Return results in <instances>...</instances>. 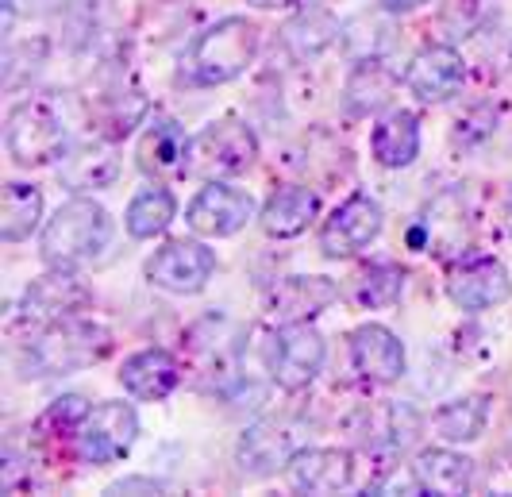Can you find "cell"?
<instances>
[{
	"label": "cell",
	"mask_w": 512,
	"mask_h": 497,
	"mask_svg": "<svg viewBox=\"0 0 512 497\" xmlns=\"http://www.w3.org/2000/svg\"><path fill=\"white\" fill-rule=\"evenodd\" d=\"M258 54V27L247 16H224L205 27L178 62V78L189 89H212L247 74Z\"/></svg>",
	"instance_id": "obj_1"
},
{
	"label": "cell",
	"mask_w": 512,
	"mask_h": 497,
	"mask_svg": "<svg viewBox=\"0 0 512 497\" xmlns=\"http://www.w3.org/2000/svg\"><path fill=\"white\" fill-rule=\"evenodd\" d=\"M112 347V332L97 320H54L47 324L24 355V378H58L101 363L104 351Z\"/></svg>",
	"instance_id": "obj_2"
},
{
	"label": "cell",
	"mask_w": 512,
	"mask_h": 497,
	"mask_svg": "<svg viewBox=\"0 0 512 497\" xmlns=\"http://www.w3.org/2000/svg\"><path fill=\"white\" fill-rule=\"evenodd\" d=\"M108 243H112V216L97 201L74 197L43 228V262L58 270H77L85 262L101 259Z\"/></svg>",
	"instance_id": "obj_3"
},
{
	"label": "cell",
	"mask_w": 512,
	"mask_h": 497,
	"mask_svg": "<svg viewBox=\"0 0 512 497\" xmlns=\"http://www.w3.org/2000/svg\"><path fill=\"white\" fill-rule=\"evenodd\" d=\"M4 147L16 166H51L66 155V120L51 93H31L8 112Z\"/></svg>",
	"instance_id": "obj_4"
},
{
	"label": "cell",
	"mask_w": 512,
	"mask_h": 497,
	"mask_svg": "<svg viewBox=\"0 0 512 497\" xmlns=\"http://www.w3.org/2000/svg\"><path fill=\"white\" fill-rule=\"evenodd\" d=\"M324 336L308 324H282L262 343V363L282 390H305L324 367Z\"/></svg>",
	"instance_id": "obj_5"
},
{
	"label": "cell",
	"mask_w": 512,
	"mask_h": 497,
	"mask_svg": "<svg viewBox=\"0 0 512 497\" xmlns=\"http://www.w3.org/2000/svg\"><path fill=\"white\" fill-rule=\"evenodd\" d=\"M258 158V135L247 120L224 116L216 124H208L193 139V158H189V174L216 178V174H243L247 166H255Z\"/></svg>",
	"instance_id": "obj_6"
},
{
	"label": "cell",
	"mask_w": 512,
	"mask_h": 497,
	"mask_svg": "<svg viewBox=\"0 0 512 497\" xmlns=\"http://www.w3.org/2000/svg\"><path fill=\"white\" fill-rule=\"evenodd\" d=\"M77 455L89 467H108L124 459L131 444L139 440V417L128 401H101L89 409V417L77 428Z\"/></svg>",
	"instance_id": "obj_7"
},
{
	"label": "cell",
	"mask_w": 512,
	"mask_h": 497,
	"mask_svg": "<svg viewBox=\"0 0 512 497\" xmlns=\"http://www.w3.org/2000/svg\"><path fill=\"white\" fill-rule=\"evenodd\" d=\"M305 447V424L293 417H270L251 424L239 447H235V463L239 471L251 474V478H266V474H278L293 463V455Z\"/></svg>",
	"instance_id": "obj_8"
},
{
	"label": "cell",
	"mask_w": 512,
	"mask_h": 497,
	"mask_svg": "<svg viewBox=\"0 0 512 497\" xmlns=\"http://www.w3.org/2000/svg\"><path fill=\"white\" fill-rule=\"evenodd\" d=\"M216 274V255L201 239H170L147 259V278L166 293H201Z\"/></svg>",
	"instance_id": "obj_9"
},
{
	"label": "cell",
	"mask_w": 512,
	"mask_h": 497,
	"mask_svg": "<svg viewBox=\"0 0 512 497\" xmlns=\"http://www.w3.org/2000/svg\"><path fill=\"white\" fill-rule=\"evenodd\" d=\"M382 232V205L366 193H351L320 228V251L328 259H351Z\"/></svg>",
	"instance_id": "obj_10"
},
{
	"label": "cell",
	"mask_w": 512,
	"mask_h": 497,
	"mask_svg": "<svg viewBox=\"0 0 512 497\" xmlns=\"http://www.w3.org/2000/svg\"><path fill=\"white\" fill-rule=\"evenodd\" d=\"M251 220H255V201H251V193H243V189L224 185V182L205 185V189L189 201V209H185V224H189L197 236H208V239L235 236V232H243Z\"/></svg>",
	"instance_id": "obj_11"
},
{
	"label": "cell",
	"mask_w": 512,
	"mask_h": 497,
	"mask_svg": "<svg viewBox=\"0 0 512 497\" xmlns=\"http://www.w3.org/2000/svg\"><path fill=\"white\" fill-rule=\"evenodd\" d=\"M189 355H193V370L212 382V390L228 397L243 378H239V343H235V328L228 320L208 316L189 332Z\"/></svg>",
	"instance_id": "obj_12"
},
{
	"label": "cell",
	"mask_w": 512,
	"mask_h": 497,
	"mask_svg": "<svg viewBox=\"0 0 512 497\" xmlns=\"http://www.w3.org/2000/svg\"><path fill=\"white\" fill-rule=\"evenodd\" d=\"M89 305V289L81 286L74 270H58L51 266L43 278H35L31 286L24 289V301L16 305V316L24 324H54V320H66L74 316L77 309Z\"/></svg>",
	"instance_id": "obj_13"
},
{
	"label": "cell",
	"mask_w": 512,
	"mask_h": 497,
	"mask_svg": "<svg viewBox=\"0 0 512 497\" xmlns=\"http://www.w3.org/2000/svg\"><path fill=\"white\" fill-rule=\"evenodd\" d=\"M189 158H193V139L170 116H154L135 147L139 170L154 182H170V178L189 174Z\"/></svg>",
	"instance_id": "obj_14"
},
{
	"label": "cell",
	"mask_w": 512,
	"mask_h": 497,
	"mask_svg": "<svg viewBox=\"0 0 512 497\" xmlns=\"http://www.w3.org/2000/svg\"><path fill=\"white\" fill-rule=\"evenodd\" d=\"M462 78H466V62L455 47L447 43H432L424 51H416V58L405 70V85L416 101L424 105H439L447 97H455L462 89Z\"/></svg>",
	"instance_id": "obj_15"
},
{
	"label": "cell",
	"mask_w": 512,
	"mask_h": 497,
	"mask_svg": "<svg viewBox=\"0 0 512 497\" xmlns=\"http://www.w3.org/2000/svg\"><path fill=\"white\" fill-rule=\"evenodd\" d=\"M339 297V286L320 274H289L266 293V316L274 324H308Z\"/></svg>",
	"instance_id": "obj_16"
},
{
	"label": "cell",
	"mask_w": 512,
	"mask_h": 497,
	"mask_svg": "<svg viewBox=\"0 0 512 497\" xmlns=\"http://www.w3.org/2000/svg\"><path fill=\"white\" fill-rule=\"evenodd\" d=\"M509 293H512L509 270H505V262H497V259L462 262L459 270L451 274V282H447V297L459 305L462 313L497 309V305L509 301Z\"/></svg>",
	"instance_id": "obj_17"
},
{
	"label": "cell",
	"mask_w": 512,
	"mask_h": 497,
	"mask_svg": "<svg viewBox=\"0 0 512 497\" xmlns=\"http://www.w3.org/2000/svg\"><path fill=\"white\" fill-rule=\"evenodd\" d=\"M285 471L297 494H339L351 486L355 463L339 447H301Z\"/></svg>",
	"instance_id": "obj_18"
},
{
	"label": "cell",
	"mask_w": 512,
	"mask_h": 497,
	"mask_svg": "<svg viewBox=\"0 0 512 497\" xmlns=\"http://www.w3.org/2000/svg\"><path fill=\"white\" fill-rule=\"evenodd\" d=\"M116 178H120V158L112 151V143H104V139H85L58 162V182L70 193L108 189Z\"/></svg>",
	"instance_id": "obj_19"
},
{
	"label": "cell",
	"mask_w": 512,
	"mask_h": 497,
	"mask_svg": "<svg viewBox=\"0 0 512 497\" xmlns=\"http://www.w3.org/2000/svg\"><path fill=\"white\" fill-rule=\"evenodd\" d=\"M351 363L366 382H397L405 374V347L382 324H362L351 332Z\"/></svg>",
	"instance_id": "obj_20"
},
{
	"label": "cell",
	"mask_w": 512,
	"mask_h": 497,
	"mask_svg": "<svg viewBox=\"0 0 512 497\" xmlns=\"http://www.w3.org/2000/svg\"><path fill=\"white\" fill-rule=\"evenodd\" d=\"M181 367L178 359L162 347H147V351H135L131 359H124L120 367V386L135 397V401H166L170 393L178 390Z\"/></svg>",
	"instance_id": "obj_21"
},
{
	"label": "cell",
	"mask_w": 512,
	"mask_h": 497,
	"mask_svg": "<svg viewBox=\"0 0 512 497\" xmlns=\"http://www.w3.org/2000/svg\"><path fill=\"white\" fill-rule=\"evenodd\" d=\"M370 151L389 170L412 166L416 155H420V120H416V112H409V108L385 112L382 120L374 124V131H370Z\"/></svg>",
	"instance_id": "obj_22"
},
{
	"label": "cell",
	"mask_w": 512,
	"mask_h": 497,
	"mask_svg": "<svg viewBox=\"0 0 512 497\" xmlns=\"http://www.w3.org/2000/svg\"><path fill=\"white\" fill-rule=\"evenodd\" d=\"M316 212H320V197L308 185H282L266 201V209L258 212V220H262L266 236L293 239L301 236V232H308V224L316 220Z\"/></svg>",
	"instance_id": "obj_23"
},
{
	"label": "cell",
	"mask_w": 512,
	"mask_h": 497,
	"mask_svg": "<svg viewBox=\"0 0 512 497\" xmlns=\"http://www.w3.org/2000/svg\"><path fill=\"white\" fill-rule=\"evenodd\" d=\"M416 428H420V417L412 413L409 405H401V401L370 405L355 420V436L366 447H409Z\"/></svg>",
	"instance_id": "obj_24"
},
{
	"label": "cell",
	"mask_w": 512,
	"mask_h": 497,
	"mask_svg": "<svg viewBox=\"0 0 512 497\" xmlns=\"http://www.w3.org/2000/svg\"><path fill=\"white\" fill-rule=\"evenodd\" d=\"M412 471L420 478L424 494H470L474 486V459H466L451 447H432V451H420V459L412 463Z\"/></svg>",
	"instance_id": "obj_25"
},
{
	"label": "cell",
	"mask_w": 512,
	"mask_h": 497,
	"mask_svg": "<svg viewBox=\"0 0 512 497\" xmlns=\"http://www.w3.org/2000/svg\"><path fill=\"white\" fill-rule=\"evenodd\" d=\"M466 228H470V216H466V205H462V193H443L436 205L428 209V216L420 220V228L412 232V243L424 251H455V247H462L466 243Z\"/></svg>",
	"instance_id": "obj_26"
},
{
	"label": "cell",
	"mask_w": 512,
	"mask_h": 497,
	"mask_svg": "<svg viewBox=\"0 0 512 497\" xmlns=\"http://www.w3.org/2000/svg\"><path fill=\"white\" fill-rule=\"evenodd\" d=\"M489 420V397L470 393V397H455L447 405H439L432 413V436H439L443 444H470L486 432Z\"/></svg>",
	"instance_id": "obj_27"
},
{
	"label": "cell",
	"mask_w": 512,
	"mask_h": 497,
	"mask_svg": "<svg viewBox=\"0 0 512 497\" xmlns=\"http://www.w3.org/2000/svg\"><path fill=\"white\" fill-rule=\"evenodd\" d=\"M397 81L401 74L393 70V66H385V58H362L359 66L351 70V78H347V108L355 112V116H366V112H378V108L393 97V89H397Z\"/></svg>",
	"instance_id": "obj_28"
},
{
	"label": "cell",
	"mask_w": 512,
	"mask_h": 497,
	"mask_svg": "<svg viewBox=\"0 0 512 497\" xmlns=\"http://www.w3.org/2000/svg\"><path fill=\"white\" fill-rule=\"evenodd\" d=\"M335 35H339V20H335L328 8H316L312 4V8L297 12L282 27V47L301 62V58H316L320 51H328L335 43Z\"/></svg>",
	"instance_id": "obj_29"
},
{
	"label": "cell",
	"mask_w": 512,
	"mask_h": 497,
	"mask_svg": "<svg viewBox=\"0 0 512 497\" xmlns=\"http://www.w3.org/2000/svg\"><path fill=\"white\" fill-rule=\"evenodd\" d=\"M43 220V193L39 185L8 182L0 193V239L4 243H20L27 239Z\"/></svg>",
	"instance_id": "obj_30"
},
{
	"label": "cell",
	"mask_w": 512,
	"mask_h": 497,
	"mask_svg": "<svg viewBox=\"0 0 512 497\" xmlns=\"http://www.w3.org/2000/svg\"><path fill=\"white\" fill-rule=\"evenodd\" d=\"M174 216H178L174 193H170L166 185H147V189H139V193L131 197L124 220H128V232L135 239H154L170 228Z\"/></svg>",
	"instance_id": "obj_31"
},
{
	"label": "cell",
	"mask_w": 512,
	"mask_h": 497,
	"mask_svg": "<svg viewBox=\"0 0 512 497\" xmlns=\"http://www.w3.org/2000/svg\"><path fill=\"white\" fill-rule=\"evenodd\" d=\"M405 293V270L393 266V262H374L366 266L355 286H351V297L359 301L362 309H393Z\"/></svg>",
	"instance_id": "obj_32"
},
{
	"label": "cell",
	"mask_w": 512,
	"mask_h": 497,
	"mask_svg": "<svg viewBox=\"0 0 512 497\" xmlns=\"http://www.w3.org/2000/svg\"><path fill=\"white\" fill-rule=\"evenodd\" d=\"M47 62V39H27V43H16V39H8V47H4V89H20L39 66Z\"/></svg>",
	"instance_id": "obj_33"
},
{
	"label": "cell",
	"mask_w": 512,
	"mask_h": 497,
	"mask_svg": "<svg viewBox=\"0 0 512 497\" xmlns=\"http://www.w3.org/2000/svg\"><path fill=\"white\" fill-rule=\"evenodd\" d=\"M89 417V401L81 393H66L47 405V413L39 417V432H51V436H77L81 420Z\"/></svg>",
	"instance_id": "obj_34"
},
{
	"label": "cell",
	"mask_w": 512,
	"mask_h": 497,
	"mask_svg": "<svg viewBox=\"0 0 512 497\" xmlns=\"http://www.w3.org/2000/svg\"><path fill=\"white\" fill-rule=\"evenodd\" d=\"M70 4L74 0H4V35H12L20 20H47Z\"/></svg>",
	"instance_id": "obj_35"
},
{
	"label": "cell",
	"mask_w": 512,
	"mask_h": 497,
	"mask_svg": "<svg viewBox=\"0 0 512 497\" xmlns=\"http://www.w3.org/2000/svg\"><path fill=\"white\" fill-rule=\"evenodd\" d=\"M108 8H112V0H74V4H70V16H74L77 39H93V35L101 31Z\"/></svg>",
	"instance_id": "obj_36"
},
{
	"label": "cell",
	"mask_w": 512,
	"mask_h": 497,
	"mask_svg": "<svg viewBox=\"0 0 512 497\" xmlns=\"http://www.w3.org/2000/svg\"><path fill=\"white\" fill-rule=\"evenodd\" d=\"M108 494H166V486L158 478H143V474H131L108 486Z\"/></svg>",
	"instance_id": "obj_37"
},
{
	"label": "cell",
	"mask_w": 512,
	"mask_h": 497,
	"mask_svg": "<svg viewBox=\"0 0 512 497\" xmlns=\"http://www.w3.org/2000/svg\"><path fill=\"white\" fill-rule=\"evenodd\" d=\"M420 4H428V0H382V8L385 12H412V8H420Z\"/></svg>",
	"instance_id": "obj_38"
},
{
	"label": "cell",
	"mask_w": 512,
	"mask_h": 497,
	"mask_svg": "<svg viewBox=\"0 0 512 497\" xmlns=\"http://www.w3.org/2000/svg\"><path fill=\"white\" fill-rule=\"evenodd\" d=\"M247 4H255V8H285V4H293V0H247Z\"/></svg>",
	"instance_id": "obj_39"
},
{
	"label": "cell",
	"mask_w": 512,
	"mask_h": 497,
	"mask_svg": "<svg viewBox=\"0 0 512 497\" xmlns=\"http://www.w3.org/2000/svg\"><path fill=\"white\" fill-rule=\"evenodd\" d=\"M505 228H509V236H512V193H509V205H505Z\"/></svg>",
	"instance_id": "obj_40"
}]
</instances>
